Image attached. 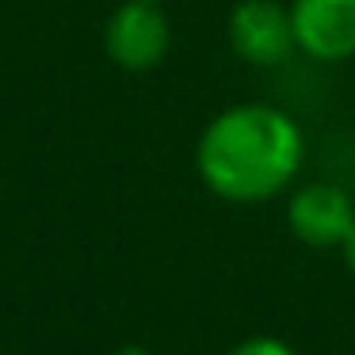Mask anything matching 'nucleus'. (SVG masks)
<instances>
[{
	"mask_svg": "<svg viewBox=\"0 0 355 355\" xmlns=\"http://www.w3.org/2000/svg\"><path fill=\"white\" fill-rule=\"evenodd\" d=\"M302 149V130L286 111L271 103H237L210 119L195 149V164L218 199L263 202L294 180Z\"/></svg>",
	"mask_w": 355,
	"mask_h": 355,
	"instance_id": "1",
	"label": "nucleus"
},
{
	"mask_svg": "<svg viewBox=\"0 0 355 355\" xmlns=\"http://www.w3.org/2000/svg\"><path fill=\"white\" fill-rule=\"evenodd\" d=\"M172 50V19L164 4L123 0L103 24V54L123 73H153Z\"/></svg>",
	"mask_w": 355,
	"mask_h": 355,
	"instance_id": "2",
	"label": "nucleus"
},
{
	"mask_svg": "<svg viewBox=\"0 0 355 355\" xmlns=\"http://www.w3.org/2000/svg\"><path fill=\"white\" fill-rule=\"evenodd\" d=\"M230 46L241 62L271 69L294 54V24L283 0H241L230 12Z\"/></svg>",
	"mask_w": 355,
	"mask_h": 355,
	"instance_id": "3",
	"label": "nucleus"
},
{
	"mask_svg": "<svg viewBox=\"0 0 355 355\" xmlns=\"http://www.w3.org/2000/svg\"><path fill=\"white\" fill-rule=\"evenodd\" d=\"M294 46L306 58L336 65L355 58V0H294Z\"/></svg>",
	"mask_w": 355,
	"mask_h": 355,
	"instance_id": "4",
	"label": "nucleus"
},
{
	"mask_svg": "<svg viewBox=\"0 0 355 355\" xmlns=\"http://www.w3.org/2000/svg\"><path fill=\"white\" fill-rule=\"evenodd\" d=\"M294 237L313 248H344L347 233L355 225V202L336 184H306L294 191L286 207Z\"/></svg>",
	"mask_w": 355,
	"mask_h": 355,
	"instance_id": "5",
	"label": "nucleus"
},
{
	"mask_svg": "<svg viewBox=\"0 0 355 355\" xmlns=\"http://www.w3.org/2000/svg\"><path fill=\"white\" fill-rule=\"evenodd\" d=\"M230 355H298L291 344H283V340L275 336H256V340H245V344H237Z\"/></svg>",
	"mask_w": 355,
	"mask_h": 355,
	"instance_id": "6",
	"label": "nucleus"
},
{
	"mask_svg": "<svg viewBox=\"0 0 355 355\" xmlns=\"http://www.w3.org/2000/svg\"><path fill=\"white\" fill-rule=\"evenodd\" d=\"M344 260H347V268L355 271V225H352V233H347V241H344Z\"/></svg>",
	"mask_w": 355,
	"mask_h": 355,
	"instance_id": "7",
	"label": "nucleus"
},
{
	"mask_svg": "<svg viewBox=\"0 0 355 355\" xmlns=\"http://www.w3.org/2000/svg\"><path fill=\"white\" fill-rule=\"evenodd\" d=\"M141 4H168V0H141Z\"/></svg>",
	"mask_w": 355,
	"mask_h": 355,
	"instance_id": "8",
	"label": "nucleus"
}]
</instances>
